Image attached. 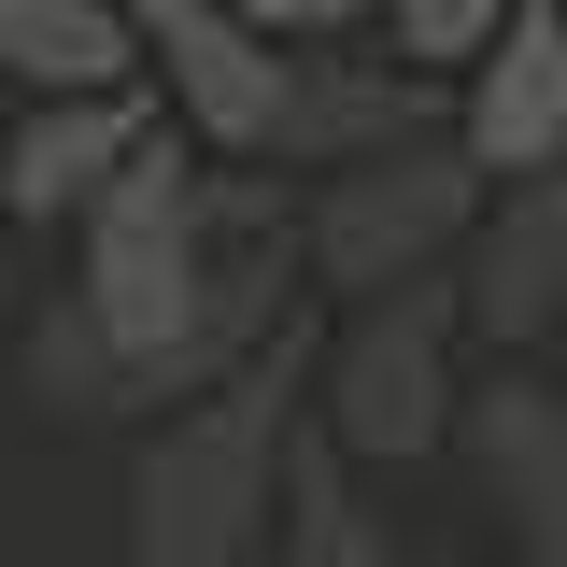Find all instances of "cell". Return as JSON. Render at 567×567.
I'll return each mask as SVG.
<instances>
[{
    "label": "cell",
    "mask_w": 567,
    "mask_h": 567,
    "mask_svg": "<svg viewBox=\"0 0 567 567\" xmlns=\"http://www.w3.org/2000/svg\"><path fill=\"white\" fill-rule=\"evenodd\" d=\"M312 354H327V327L284 312L213 398L142 425V454H128V567H256L284 539V454L312 425Z\"/></svg>",
    "instance_id": "6da1fadb"
},
{
    "label": "cell",
    "mask_w": 567,
    "mask_h": 567,
    "mask_svg": "<svg viewBox=\"0 0 567 567\" xmlns=\"http://www.w3.org/2000/svg\"><path fill=\"white\" fill-rule=\"evenodd\" d=\"M468 284L454 270H412V284H369L341 298V327L312 354V412L341 425L369 468H425L454 454V412H468Z\"/></svg>",
    "instance_id": "7a4b0ae2"
},
{
    "label": "cell",
    "mask_w": 567,
    "mask_h": 567,
    "mask_svg": "<svg viewBox=\"0 0 567 567\" xmlns=\"http://www.w3.org/2000/svg\"><path fill=\"white\" fill-rule=\"evenodd\" d=\"M483 199H496V171H483L454 128L383 142V156H341V171H312V199H298L312 298H369V284L454 270V256H468V227H483Z\"/></svg>",
    "instance_id": "3957f363"
},
{
    "label": "cell",
    "mask_w": 567,
    "mask_h": 567,
    "mask_svg": "<svg viewBox=\"0 0 567 567\" xmlns=\"http://www.w3.org/2000/svg\"><path fill=\"white\" fill-rule=\"evenodd\" d=\"M142 43H156V85L171 114L213 142V156H270L284 171V128H298V85H312V43L256 29L241 0H128Z\"/></svg>",
    "instance_id": "277c9868"
},
{
    "label": "cell",
    "mask_w": 567,
    "mask_h": 567,
    "mask_svg": "<svg viewBox=\"0 0 567 567\" xmlns=\"http://www.w3.org/2000/svg\"><path fill=\"white\" fill-rule=\"evenodd\" d=\"M454 468L511 525L525 567H567V383H539L525 354H496L468 383V412H454Z\"/></svg>",
    "instance_id": "5b68a950"
},
{
    "label": "cell",
    "mask_w": 567,
    "mask_h": 567,
    "mask_svg": "<svg viewBox=\"0 0 567 567\" xmlns=\"http://www.w3.org/2000/svg\"><path fill=\"white\" fill-rule=\"evenodd\" d=\"M156 114H171V85H43L0 128V213L14 227H85V199L142 156Z\"/></svg>",
    "instance_id": "8992f818"
},
{
    "label": "cell",
    "mask_w": 567,
    "mask_h": 567,
    "mask_svg": "<svg viewBox=\"0 0 567 567\" xmlns=\"http://www.w3.org/2000/svg\"><path fill=\"white\" fill-rule=\"evenodd\" d=\"M454 284H468L483 354H539V341H567V171L496 185L483 227H468V256H454Z\"/></svg>",
    "instance_id": "52a82bcc"
},
{
    "label": "cell",
    "mask_w": 567,
    "mask_h": 567,
    "mask_svg": "<svg viewBox=\"0 0 567 567\" xmlns=\"http://www.w3.org/2000/svg\"><path fill=\"white\" fill-rule=\"evenodd\" d=\"M454 142L483 156L496 185L567 171V0H525L483 58L454 71Z\"/></svg>",
    "instance_id": "ba28073f"
},
{
    "label": "cell",
    "mask_w": 567,
    "mask_h": 567,
    "mask_svg": "<svg viewBox=\"0 0 567 567\" xmlns=\"http://www.w3.org/2000/svg\"><path fill=\"white\" fill-rule=\"evenodd\" d=\"M454 128V71L425 58H341L312 43V85H298V128H284V171H341V156H383V142Z\"/></svg>",
    "instance_id": "9c48e42d"
},
{
    "label": "cell",
    "mask_w": 567,
    "mask_h": 567,
    "mask_svg": "<svg viewBox=\"0 0 567 567\" xmlns=\"http://www.w3.org/2000/svg\"><path fill=\"white\" fill-rule=\"evenodd\" d=\"M270 554L284 567H412L398 525L369 511V454H354L327 412L298 425V454H284V539H270Z\"/></svg>",
    "instance_id": "30bf717a"
},
{
    "label": "cell",
    "mask_w": 567,
    "mask_h": 567,
    "mask_svg": "<svg viewBox=\"0 0 567 567\" xmlns=\"http://www.w3.org/2000/svg\"><path fill=\"white\" fill-rule=\"evenodd\" d=\"M0 85H156V43L128 0H0Z\"/></svg>",
    "instance_id": "8fae6325"
},
{
    "label": "cell",
    "mask_w": 567,
    "mask_h": 567,
    "mask_svg": "<svg viewBox=\"0 0 567 567\" xmlns=\"http://www.w3.org/2000/svg\"><path fill=\"white\" fill-rule=\"evenodd\" d=\"M29 383H43V412L58 425H128V341H114V312L58 284L43 312H29Z\"/></svg>",
    "instance_id": "7c38bea8"
},
{
    "label": "cell",
    "mask_w": 567,
    "mask_h": 567,
    "mask_svg": "<svg viewBox=\"0 0 567 567\" xmlns=\"http://www.w3.org/2000/svg\"><path fill=\"white\" fill-rule=\"evenodd\" d=\"M525 0H383V29H398V58H425V71H468L511 29Z\"/></svg>",
    "instance_id": "4fadbf2b"
},
{
    "label": "cell",
    "mask_w": 567,
    "mask_h": 567,
    "mask_svg": "<svg viewBox=\"0 0 567 567\" xmlns=\"http://www.w3.org/2000/svg\"><path fill=\"white\" fill-rule=\"evenodd\" d=\"M256 29H284V43H354V29H383V0H241Z\"/></svg>",
    "instance_id": "5bb4252c"
},
{
    "label": "cell",
    "mask_w": 567,
    "mask_h": 567,
    "mask_svg": "<svg viewBox=\"0 0 567 567\" xmlns=\"http://www.w3.org/2000/svg\"><path fill=\"white\" fill-rule=\"evenodd\" d=\"M483 567H525V554H483Z\"/></svg>",
    "instance_id": "9a60e30c"
}]
</instances>
